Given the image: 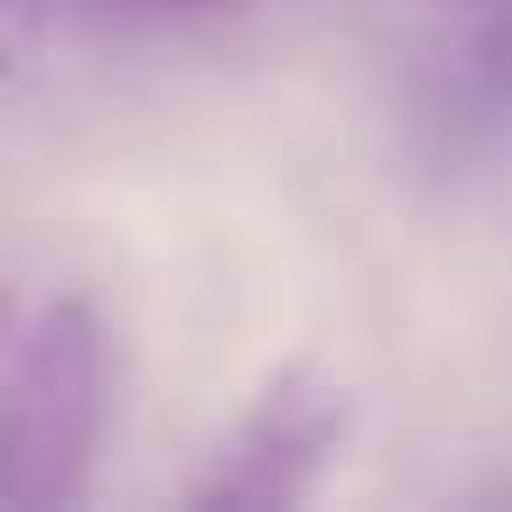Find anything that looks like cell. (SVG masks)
<instances>
[{"mask_svg":"<svg viewBox=\"0 0 512 512\" xmlns=\"http://www.w3.org/2000/svg\"><path fill=\"white\" fill-rule=\"evenodd\" d=\"M113 351L92 295H50L15 337L0 386V512H64L92 498Z\"/></svg>","mask_w":512,"mask_h":512,"instance_id":"cell-1","label":"cell"},{"mask_svg":"<svg viewBox=\"0 0 512 512\" xmlns=\"http://www.w3.org/2000/svg\"><path fill=\"white\" fill-rule=\"evenodd\" d=\"M351 442V393L316 365H281L190 484L197 512H295L323 491Z\"/></svg>","mask_w":512,"mask_h":512,"instance_id":"cell-2","label":"cell"},{"mask_svg":"<svg viewBox=\"0 0 512 512\" xmlns=\"http://www.w3.org/2000/svg\"><path fill=\"white\" fill-rule=\"evenodd\" d=\"M232 8H246V0H8V22L29 43L36 29H64V22H183Z\"/></svg>","mask_w":512,"mask_h":512,"instance_id":"cell-3","label":"cell"},{"mask_svg":"<svg viewBox=\"0 0 512 512\" xmlns=\"http://www.w3.org/2000/svg\"><path fill=\"white\" fill-rule=\"evenodd\" d=\"M456 8H477L484 15V8H512V0H456Z\"/></svg>","mask_w":512,"mask_h":512,"instance_id":"cell-4","label":"cell"}]
</instances>
